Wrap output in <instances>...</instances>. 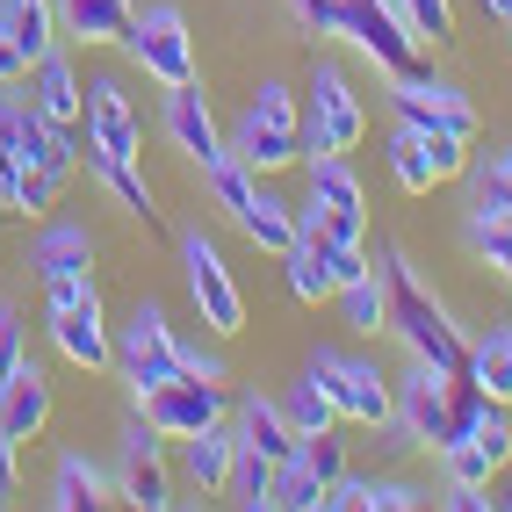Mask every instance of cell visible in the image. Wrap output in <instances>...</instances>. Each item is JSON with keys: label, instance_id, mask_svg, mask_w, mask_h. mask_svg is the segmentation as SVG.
Masks as SVG:
<instances>
[{"label": "cell", "instance_id": "cell-1", "mask_svg": "<svg viewBox=\"0 0 512 512\" xmlns=\"http://www.w3.org/2000/svg\"><path fill=\"white\" fill-rule=\"evenodd\" d=\"M383 332L397 339L412 361H426V368H440V375H462V361H469V332L448 318V303H440L419 275H412V260H404L397 246H383Z\"/></svg>", "mask_w": 512, "mask_h": 512}, {"label": "cell", "instance_id": "cell-2", "mask_svg": "<svg viewBox=\"0 0 512 512\" xmlns=\"http://www.w3.org/2000/svg\"><path fill=\"white\" fill-rule=\"evenodd\" d=\"M231 159H246L253 174H289V166H303V94L282 87V80H260L246 94V109H238L231 138H224Z\"/></svg>", "mask_w": 512, "mask_h": 512}, {"label": "cell", "instance_id": "cell-3", "mask_svg": "<svg viewBox=\"0 0 512 512\" xmlns=\"http://www.w3.org/2000/svg\"><path fill=\"white\" fill-rule=\"evenodd\" d=\"M44 318H51V347L73 361V368H87V375L116 368V332H109V318H101L94 275H58V282H44Z\"/></svg>", "mask_w": 512, "mask_h": 512}, {"label": "cell", "instance_id": "cell-4", "mask_svg": "<svg viewBox=\"0 0 512 512\" xmlns=\"http://www.w3.org/2000/svg\"><path fill=\"white\" fill-rule=\"evenodd\" d=\"M368 130V101L354 94L347 65L311 58V87H303V159H332V152H354Z\"/></svg>", "mask_w": 512, "mask_h": 512}, {"label": "cell", "instance_id": "cell-5", "mask_svg": "<svg viewBox=\"0 0 512 512\" xmlns=\"http://www.w3.org/2000/svg\"><path fill=\"white\" fill-rule=\"evenodd\" d=\"M116 44H123V58L138 65L145 80H159V87L195 80V37H188L181 8H166V0H152V8H130V22H123Z\"/></svg>", "mask_w": 512, "mask_h": 512}, {"label": "cell", "instance_id": "cell-6", "mask_svg": "<svg viewBox=\"0 0 512 512\" xmlns=\"http://www.w3.org/2000/svg\"><path fill=\"white\" fill-rule=\"evenodd\" d=\"M311 383L332 397V412H339V419H354V426H390V412H397V390H390V375L375 368L368 354H339V347H318V354H311Z\"/></svg>", "mask_w": 512, "mask_h": 512}, {"label": "cell", "instance_id": "cell-7", "mask_svg": "<svg viewBox=\"0 0 512 512\" xmlns=\"http://www.w3.org/2000/svg\"><path fill=\"white\" fill-rule=\"evenodd\" d=\"M311 166V195H303V224H318L325 238H339V246H361L368 238V188L354 174V159L347 152H332V159H303Z\"/></svg>", "mask_w": 512, "mask_h": 512}, {"label": "cell", "instance_id": "cell-8", "mask_svg": "<svg viewBox=\"0 0 512 512\" xmlns=\"http://www.w3.org/2000/svg\"><path fill=\"white\" fill-rule=\"evenodd\" d=\"M181 275H188L195 318L210 325L217 339H238V332H246V289H238V275L224 267V253H217L202 231H181Z\"/></svg>", "mask_w": 512, "mask_h": 512}, {"label": "cell", "instance_id": "cell-9", "mask_svg": "<svg viewBox=\"0 0 512 512\" xmlns=\"http://www.w3.org/2000/svg\"><path fill=\"white\" fill-rule=\"evenodd\" d=\"M282 267H289V296H296V303H332L354 275H368L375 260H368L361 246H339V238H325L318 224L296 217V246L282 253Z\"/></svg>", "mask_w": 512, "mask_h": 512}, {"label": "cell", "instance_id": "cell-10", "mask_svg": "<svg viewBox=\"0 0 512 512\" xmlns=\"http://www.w3.org/2000/svg\"><path fill=\"white\" fill-rule=\"evenodd\" d=\"M397 412H390V426L412 440V448H426V455H440V448H455V390H448V375L440 368H426V361H412L397 375Z\"/></svg>", "mask_w": 512, "mask_h": 512}, {"label": "cell", "instance_id": "cell-11", "mask_svg": "<svg viewBox=\"0 0 512 512\" xmlns=\"http://www.w3.org/2000/svg\"><path fill=\"white\" fill-rule=\"evenodd\" d=\"M116 375L130 383V397H145L152 383L181 375V332L166 325L159 303H138V311L116 325Z\"/></svg>", "mask_w": 512, "mask_h": 512}, {"label": "cell", "instance_id": "cell-12", "mask_svg": "<svg viewBox=\"0 0 512 512\" xmlns=\"http://www.w3.org/2000/svg\"><path fill=\"white\" fill-rule=\"evenodd\" d=\"M138 419H152L166 440H188V433H202V426H217V419H231V390L224 383H210V375H166V383H152L145 397H138Z\"/></svg>", "mask_w": 512, "mask_h": 512}, {"label": "cell", "instance_id": "cell-13", "mask_svg": "<svg viewBox=\"0 0 512 512\" xmlns=\"http://www.w3.org/2000/svg\"><path fill=\"white\" fill-rule=\"evenodd\" d=\"M339 37H347L383 80L419 73V65H426V44L404 29V15L390 8V0H347V29H339Z\"/></svg>", "mask_w": 512, "mask_h": 512}, {"label": "cell", "instance_id": "cell-14", "mask_svg": "<svg viewBox=\"0 0 512 512\" xmlns=\"http://www.w3.org/2000/svg\"><path fill=\"white\" fill-rule=\"evenodd\" d=\"M390 109H397V123H412V130H433V138H462V145H476V109L462 101V87L433 80L426 65H419V73H397V80H390Z\"/></svg>", "mask_w": 512, "mask_h": 512}, {"label": "cell", "instance_id": "cell-15", "mask_svg": "<svg viewBox=\"0 0 512 512\" xmlns=\"http://www.w3.org/2000/svg\"><path fill=\"white\" fill-rule=\"evenodd\" d=\"M462 174H469V145H462V138H433V130L397 123V138H390V181H397L404 195L455 188Z\"/></svg>", "mask_w": 512, "mask_h": 512}, {"label": "cell", "instance_id": "cell-16", "mask_svg": "<svg viewBox=\"0 0 512 512\" xmlns=\"http://www.w3.org/2000/svg\"><path fill=\"white\" fill-rule=\"evenodd\" d=\"M80 152L87 159H145V123L138 101L123 94V80H87V109H80Z\"/></svg>", "mask_w": 512, "mask_h": 512}, {"label": "cell", "instance_id": "cell-17", "mask_svg": "<svg viewBox=\"0 0 512 512\" xmlns=\"http://www.w3.org/2000/svg\"><path fill=\"white\" fill-rule=\"evenodd\" d=\"M116 498L138 512H166L174 505V469H166V433L152 419L123 426V469H116Z\"/></svg>", "mask_w": 512, "mask_h": 512}, {"label": "cell", "instance_id": "cell-18", "mask_svg": "<svg viewBox=\"0 0 512 512\" xmlns=\"http://www.w3.org/2000/svg\"><path fill=\"white\" fill-rule=\"evenodd\" d=\"M29 109L37 116H51V123H65V130H80V109H87V87H80V73H73V58H65L58 44L29 65Z\"/></svg>", "mask_w": 512, "mask_h": 512}, {"label": "cell", "instance_id": "cell-19", "mask_svg": "<svg viewBox=\"0 0 512 512\" xmlns=\"http://www.w3.org/2000/svg\"><path fill=\"white\" fill-rule=\"evenodd\" d=\"M44 426H51V383H44L37 361H22L8 383H0V433L22 448V440H37Z\"/></svg>", "mask_w": 512, "mask_h": 512}, {"label": "cell", "instance_id": "cell-20", "mask_svg": "<svg viewBox=\"0 0 512 512\" xmlns=\"http://www.w3.org/2000/svg\"><path fill=\"white\" fill-rule=\"evenodd\" d=\"M29 267L37 282H58V275H94V231L73 224V217H51L37 238H29Z\"/></svg>", "mask_w": 512, "mask_h": 512}, {"label": "cell", "instance_id": "cell-21", "mask_svg": "<svg viewBox=\"0 0 512 512\" xmlns=\"http://www.w3.org/2000/svg\"><path fill=\"white\" fill-rule=\"evenodd\" d=\"M166 130H174V145H181L195 166H210V159L224 152V130H217V116H210V101H202L195 80L166 87Z\"/></svg>", "mask_w": 512, "mask_h": 512}, {"label": "cell", "instance_id": "cell-22", "mask_svg": "<svg viewBox=\"0 0 512 512\" xmlns=\"http://www.w3.org/2000/svg\"><path fill=\"white\" fill-rule=\"evenodd\" d=\"M231 433H238V448H253V455H267V462H289L296 455V426H289V412L275 397H238L231 404Z\"/></svg>", "mask_w": 512, "mask_h": 512}, {"label": "cell", "instance_id": "cell-23", "mask_svg": "<svg viewBox=\"0 0 512 512\" xmlns=\"http://www.w3.org/2000/svg\"><path fill=\"white\" fill-rule=\"evenodd\" d=\"M22 166H37V174H51V181H73L80 174V130L37 116V109H29V94H22Z\"/></svg>", "mask_w": 512, "mask_h": 512}, {"label": "cell", "instance_id": "cell-24", "mask_svg": "<svg viewBox=\"0 0 512 512\" xmlns=\"http://www.w3.org/2000/svg\"><path fill=\"white\" fill-rule=\"evenodd\" d=\"M231 462H238V433H231V419H217V426H202V433H188L181 440V476L210 498V491H231Z\"/></svg>", "mask_w": 512, "mask_h": 512}, {"label": "cell", "instance_id": "cell-25", "mask_svg": "<svg viewBox=\"0 0 512 512\" xmlns=\"http://www.w3.org/2000/svg\"><path fill=\"white\" fill-rule=\"evenodd\" d=\"M231 224L246 231L260 253H275V260H282V253L296 246V202H282V195L267 188V181H253V195H246V202L231 210Z\"/></svg>", "mask_w": 512, "mask_h": 512}, {"label": "cell", "instance_id": "cell-26", "mask_svg": "<svg viewBox=\"0 0 512 512\" xmlns=\"http://www.w3.org/2000/svg\"><path fill=\"white\" fill-rule=\"evenodd\" d=\"M58 8V37H73L87 51H109L130 22V0H51Z\"/></svg>", "mask_w": 512, "mask_h": 512}, {"label": "cell", "instance_id": "cell-27", "mask_svg": "<svg viewBox=\"0 0 512 512\" xmlns=\"http://www.w3.org/2000/svg\"><path fill=\"white\" fill-rule=\"evenodd\" d=\"M51 505L58 512H101V505H116V491H109V476H101L87 455H65L51 469Z\"/></svg>", "mask_w": 512, "mask_h": 512}, {"label": "cell", "instance_id": "cell-28", "mask_svg": "<svg viewBox=\"0 0 512 512\" xmlns=\"http://www.w3.org/2000/svg\"><path fill=\"white\" fill-rule=\"evenodd\" d=\"M469 253L512 289V210H498V202H476V210H469Z\"/></svg>", "mask_w": 512, "mask_h": 512}, {"label": "cell", "instance_id": "cell-29", "mask_svg": "<svg viewBox=\"0 0 512 512\" xmlns=\"http://www.w3.org/2000/svg\"><path fill=\"white\" fill-rule=\"evenodd\" d=\"M462 375H469V383L484 390L491 404H512V332H484V339H469Z\"/></svg>", "mask_w": 512, "mask_h": 512}, {"label": "cell", "instance_id": "cell-30", "mask_svg": "<svg viewBox=\"0 0 512 512\" xmlns=\"http://www.w3.org/2000/svg\"><path fill=\"white\" fill-rule=\"evenodd\" d=\"M0 29L29 51V65H37L51 44H58V8L51 0H0Z\"/></svg>", "mask_w": 512, "mask_h": 512}, {"label": "cell", "instance_id": "cell-31", "mask_svg": "<svg viewBox=\"0 0 512 512\" xmlns=\"http://www.w3.org/2000/svg\"><path fill=\"white\" fill-rule=\"evenodd\" d=\"M87 166H94L101 188H109V195H116L123 210L145 224V231H159V202H152V181L138 174V159H87Z\"/></svg>", "mask_w": 512, "mask_h": 512}, {"label": "cell", "instance_id": "cell-32", "mask_svg": "<svg viewBox=\"0 0 512 512\" xmlns=\"http://www.w3.org/2000/svg\"><path fill=\"white\" fill-rule=\"evenodd\" d=\"M15 188H22V94L0 87V202L15 210Z\"/></svg>", "mask_w": 512, "mask_h": 512}, {"label": "cell", "instance_id": "cell-33", "mask_svg": "<svg viewBox=\"0 0 512 512\" xmlns=\"http://www.w3.org/2000/svg\"><path fill=\"white\" fill-rule=\"evenodd\" d=\"M332 303H339V318H347V332H361V339L383 332V275H375V267H368V275H354Z\"/></svg>", "mask_w": 512, "mask_h": 512}, {"label": "cell", "instance_id": "cell-34", "mask_svg": "<svg viewBox=\"0 0 512 512\" xmlns=\"http://www.w3.org/2000/svg\"><path fill=\"white\" fill-rule=\"evenodd\" d=\"M275 512H325V476L311 462H275Z\"/></svg>", "mask_w": 512, "mask_h": 512}, {"label": "cell", "instance_id": "cell-35", "mask_svg": "<svg viewBox=\"0 0 512 512\" xmlns=\"http://www.w3.org/2000/svg\"><path fill=\"white\" fill-rule=\"evenodd\" d=\"M282 412H289L296 440H303V433H332V426H339V412H332V397H325V390L311 383V375H303V383H296V390L282 397Z\"/></svg>", "mask_w": 512, "mask_h": 512}, {"label": "cell", "instance_id": "cell-36", "mask_svg": "<svg viewBox=\"0 0 512 512\" xmlns=\"http://www.w3.org/2000/svg\"><path fill=\"white\" fill-rule=\"evenodd\" d=\"M231 491H238V505L267 512V505H275V462L253 455V448H238V462H231Z\"/></svg>", "mask_w": 512, "mask_h": 512}, {"label": "cell", "instance_id": "cell-37", "mask_svg": "<svg viewBox=\"0 0 512 512\" xmlns=\"http://www.w3.org/2000/svg\"><path fill=\"white\" fill-rule=\"evenodd\" d=\"M390 8L404 15V29H412L419 44H455V8L448 0H390Z\"/></svg>", "mask_w": 512, "mask_h": 512}, {"label": "cell", "instance_id": "cell-38", "mask_svg": "<svg viewBox=\"0 0 512 512\" xmlns=\"http://www.w3.org/2000/svg\"><path fill=\"white\" fill-rule=\"evenodd\" d=\"M469 448L484 455V462H491L498 476L512 469V419H505V404H491V412H484V426L469 433Z\"/></svg>", "mask_w": 512, "mask_h": 512}, {"label": "cell", "instance_id": "cell-39", "mask_svg": "<svg viewBox=\"0 0 512 512\" xmlns=\"http://www.w3.org/2000/svg\"><path fill=\"white\" fill-rule=\"evenodd\" d=\"M426 491L419 484H404V476H368V491H361V512H419Z\"/></svg>", "mask_w": 512, "mask_h": 512}, {"label": "cell", "instance_id": "cell-40", "mask_svg": "<svg viewBox=\"0 0 512 512\" xmlns=\"http://www.w3.org/2000/svg\"><path fill=\"white\" fill-rule=\"evenodd\" d=\"M289 15L311 29V37H339V29H347V0H289Z\"/></svg>", "mask_w": 512, "mask_h": 512}, {"label": "cell", "instance_id": "cell-41", "mask_svg": "<svg viewBox=\"0 0 512 512\" xmlns=\"http://www.w3.org/2000/svg\"><path fill=\"white\" fill-rule=\"evenodd\" d=\"M22 361H29V347H22V311H15V303H0V383H8Z\"/></svg>", "mask_w": 512, "mask_h": 512}, {"label": "cell", "instance_id": "cell-42", "mask_svg": "<svg viewBox=\"0 0 512 512\" xmlns=\"http://www.w3.org/2000/svg\"><path fill=\"white\" fill-rule=\"evenodd\" d=\"M181 368H188V375H210V383H231L224 354H217V347H202V339H181Z\"/></svg>", "mask_w": 512, "mask_h": 512}, {"label": "cell", "instance_id": "cell-43", "mask_svg": "<svg viewBox=\"0 0 512 512\" xmlns=\"http://www.w3.org/2000/svg\"><path fill=\"white\" fill-rule=\"evenodd\" d=\"M476 202H498V210H512V159H498L484 181H476Z\"/></svg>", "mask_w": 512, "mask_h": 512}, {"label": "cell", "instance_id": "cell-44", "mask_svg": "<svg viewBox=\"0 0 512 512\" xmlns=\"http://www.w3.org/2000/svg\"><path fill=\"white\" fill-rule=\"evenodd\" d=\"M22 80H29V51L0 29V87H22Z\"/></svg>", "mask_w": 512, "mask_h": 512}, {"label": "cell", "instance_id": "cell-45", "mask_svg": "<svg viewBox=\"0 0 512 512\" xmlns=\"http://www.w3.org/2000/svg\"><path fill=\"white\" fill-rule=\"evenodd\" d=\"M440 505H448V512H484V505H491V484H448V491H440Z\"/></svg>", "mask_w": 512, "mask_h": 512}, {"label": "cell", "instance_id": "cell-46", "mask_svg": "<svg viewBox=\"0 0 512 512\" xmlns=\"http://www.w3.org/2000/svg\"><path fill=\"white\" fill-rule=\"evenodd\" d=\"M8 498H15V440L0 433V505H8Z\"/></svg>", "mask_w": 512, "mask_h": 512}, {"label": "cell", "instance_id": "cell-47", "mask_svg": "<svg viewBox=\"0 0 512 512\" xmlns=\"http://www.w3.org/2000/svg\"><path fill=\"white\" fill-rule=\"evenodd\" d=\"M484 15H491V22H505V29H512V0H484Z\"/></svg>", "mask_w": 512, "mask_h": 512}, {"label": "cell", "instance_id": "cell-48", "mask_svg": "<svg viewBox=\"0 0 512 512\" xmlns=\"http://www.w3.org/2000/svg\"><path fill=\"white\" fill-rule=\"evenodd\" d=\"M491 505H505V512H512V484H505V491H498V498H491Z\"/></svg>", "mask_w": 512, "mask_h": 512}, {"label": "cell", "instance_id": "cell-49", "mask_svg": "<svg viewBox=\"0 0 512 512\" xmlns=\"http://www.w3.org/2000/svg\"><path fill=\"white\" fill-rule=\"evenodd\" d=\"M505 159H512V152H505Z\"/></svg>", "mask_w": 512, "mask_h": 512}]
</instances>
